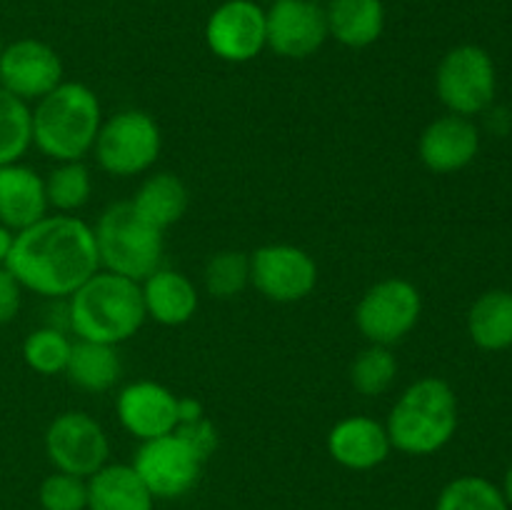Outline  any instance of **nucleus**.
<instances>
[{
  "mask_svg": "<svg viewBox=\"0 0 512 510\" xmlns=\"http://www.w3.org/2000/svg\"><path fill=\"white\" fill-rule=\"evenodd\" d=\"M103 125L100 100L88 85L60 83L33 110V143L58 163L83 160Z\"/></svg>",
  "mask_w": 512,
  "mask_h": 510,
  "instance_id": "3",
  "label": "nucleus"
},
{
  "mask_svg": "<svg viewBox=\"0 0 512 510\" xmlns=\"http://www.w3.org/2000/svg\"><path fill=\"white\" fill-rule=\"evenodd\" d=\"M503 493H505V500H508V505L512 508V465L508 468V473H505V480H503Z\"/></svg>",
  "mask_w": 512,
  "mask_h": 510,
  "instance_id": "36",
  "label": "nucleus"
},
{
  "mask_svg": "<svg viewBox=\"0 0 512 510\" xmlns=\"http://www.w3.org/2000/svg\"><path fill=\"white\" fill-rule=\"evenodd\" d=\"M33 145V110L0 88V165L18 163Z\"/></svg>",
  "mask_w": 512,
  "mask_h": 510,
  "instance_id": "25",
  "label": "nucleus"
},
{
  "mask_svg": "<svg viewBox=\"0 0 512 510\" xmlns=\"http://www.w3.org/2000/svg\"><path fill=\"white\" fill-rule=\"evenodd\" d=\"M265 3H275V0H265Z\"/></svg>",
  "mask_w": 512,
  "mask_h": 510,
  "instance_id": "39",
  "label": "nucleus"
},
{
  "mask_svg": "<svg viewBox=\"0 0 512 510\" xmlns=\"http://www.w3.org/2000/svg\"><path fill=\"white\" fill-rule=\"evenodd\" d=\"M3 48H5V45H3V35H0V53H3Z\"/></svg>",
  "mask_w": 512,
  "mask_h": 510,
  "instance_id": "37",
  "label": "nucleus"
},
{
  "mask_svg": "<svg viewBox=\"0 0 512 510\" xmlns=\"http://www.w3.org/2000/svg\"><path fill=\"white\" fill-rule=\"evenodd\" d=\"M5 268L25 290L45 298H70L100 270L95 230L75 215H45L15 233Z\"/></svg>",
  "mask_w": 512,
  "mask_h": 510,
  "instance_id": "1",
  "label": "nucleus"
},
{
  "mask_svg": "<svg viewBox=\"0 0 512 510\" xmlns=\"http://www.w3.org/2000/svg\"><path fill=\"white\" fill-rule=\"evenodd\" d=\"M390 445L388 430L383 423L365 415H353L328 433V453L338 465L348 470H373L388 460Z\"/></svg>",
  "mask_w": 512,
  "mask_h": 510,
  "instance_id": "17",
  "label": "nucleus"
},
{
  "mask_svg": "<svg viewBox=\"0 0 512 510\" xmlns=\"http://www.w3.org/2000/svg\"><path fill=\"white\" fill-rule=\"evenodd\" d=\"M268 48L288 60H303L318 53L330 38L325 5L313 0H275L265 10Z\"/></svg>",
  "mask_w": 512,
  "mask_h": 510,
  "instance_id": "13",
  "label": "nucleus"
},
{
  "mask_svg": "<svg viewBox=\"0 0 512 510\" xmlns=\"http://www.w3.org/2000/svg\"><path fill=\"white\" fill-rule=\"evenodd\" d=\"M140 290H143L145 315L168 328L188 323L198 310V290L193 280L178 270L158 268L143 280Z\"/></svg>",
  "mask_w": 512,
  "mask_h": 510,
  "instance_id": "19",
  "label": "nucleus"
},
{
  "mask_svg": "<svg viewBox=\"0 0 512 510\" xmlns=\"http://www.w3.org/2000/svg\"><path fill=\"white\" fill-rule=\"evenodd\" d=\"M468 333L478 348L498 353L512 348V293L488 290L468 313Z\"/></svg>",
  "mask_w": 512,
  "mask_h": 510,
  "instance_id": "23",
  "label": "nucleus"
},
{
  "mask_svg": "<svg viewBox=\"0 0 512 510\" xmlns=\"http://www.w3.org/2000/svg\"><path fill=\"white\" fill-rule=\"evenodd\" d=\"M313 3H320V5H325V3H328V0H313Z\"/></svg>",
  "mask_w": 512,
  "mask_h": 510,
  "instance_id": "38",
  "label": "nucleus"
},
{
  "mask_svg": "<svg viewBox=\"0 0 512 510\" xmlns=\"http://www.w3.org/2000/svg\"><path fill=\"white\" fill-rule=\"evenodd\" d=\"M38 500L43 510H88V480L55 470L40 483Z\"/></svg>",
  "mask_w": 512,
  "mask_h": 510,
  "instance_id": "31",
  "label": "nucleus"
},
{
  "mask_svg": "<svg viewBox=\"0 0 512 510\" xmlns=\"http://www.w3.org/2000/svg\"><path fill=\"white\" fill-rule=\"evenodd\" d=\"M68 318L78 340L118 345L133 338L148 315L140 283L98 270L68 298Z\"/></svg>",
  "mask_w": 512,
  "mask_h": 510,
  "instance_id": "2",
  "label": "nucleus"
},
{
  "mask_svg": "<svg viewBox=\"0 0 512 510\" xmlns=\"http://www.w3.org/2000/svg\"><path fill=\"white\" fill-rule=\"evenodd\" d=\"M73 343L58 328H38L25 338L23 358L30 370L40 375L65 373Z\"/></svg>",
  "mask_w": 512,
  "mask_h": 510,
  "instance_id": "29",
  "label": "nucleus"
},
{
  "mask_svg": "<svg viewBox=\"0 0 512 510\" xmlns=\"http://www.w3.org/2000/svg\"><path fill=\"white\" fill-rule=\"evenodd\" d=\"M423 300L418 288L405 278H388L365 290L355 308V325L370 345L400 343L418 325Z\"/></svg>",
  "mask_w": 512,
  "mask_h": 510,
  "instance_id": "8",
  "label": "nucleus"
},
{
  "mask_svg": "<svg viewBox=\"0 0 512 510\" xmlns=\"http://www.w3.org/2000/svg\"><path fill=\"white\" fill-rule=\"evenodd\" d=\"M498 73L490 53L480 45H455L435 70V93L448 113L473 118L493 105Z\"/></svg>",
  "mask_w": 512,
  "mask_h": 510,
  "instance_id": "6",
  "label": "nucleus"
},
{
  "mask_svg": "<svg viewBox=\"0 0 512 510\" xmlns=\"http://www.w3.org/2000/svg\"><path fill=\"white\" fill-rule=\"evenodd\" d=\"M250 283L273 303H298L318 283V265L298 245H263L250 255Z\"/></svg>",
  "mask_w": 512,
  "mask_h": 510,
  "instance_id": "12",
  "label": "nucleus"
},
{
  "mask_svg": "<svg viewBox=\"0 0 512 510\" xmlns=\"http://www.w3.org/2000/svg\"><path fill=\"white\" fill-rule=\"evenodd\" d=\"M390 445L405 455H433L458 430V398L443 378H420L405 388L388 415Z\"/></svg>",
  "mask_w": 512,
  "mask_h": 510,
  "instance_id": "4",
  "label": "nucleus"
},
{
  "mask_svg": "<svg viewBox=\"0 0 512 510\" xmlns=\"http://www.w3.org/2000/svg\"><path fill=\"white\" fill-rule=\"evenodd\" d=\"M98 258L108 273L143 283L160 268L163 260V230L135 213L133 203H113L103 210L95 225Z\"/></svg>",
  "mask_w": 512,
  "mask_h": 510,
  "instance_id": "5",
  "label": "nucleus"
},
{
  "mask_svg": "<svg viewBox=\"0 0 512 510\" xmlns=\"http://www.w3.org/2000/svg\"><path fill=\"white\" fill-rule=\"evenodd\" d=\"M45 453L55 470L88 480L108 465L110 443L98 420L80 410H68L45 430Z\"/></svg>",
  "mask_w": 512,
  "mask_h": 510,
  "instance_id": "10",
  "label": "nucleus"
},
{
  "mask_svg": "<svg viewBox=\"0 0 512 510\" xmlns=\"http://www.w3.org/2000/svg\"><path fill=\"white\" fill-rule=\"evenodd\" d=\"M435 510H510L500 485L483 475H460L440 490Z\"/></svg>",
  "mask_w": 512,
  "mask_h": 510,
  "instance_id": "26",
  "label": "nucleus"
},
{
  "mask_svg": "<svg viewBox=\"0 0 512 510\" xmlns=\"http://www.w3.org/2000/svg\"><path fill=\"white\" fill-rule=\"evenodd\" d=\"M205 43L225 63H248L268 48L265 8L258 0H225L205 23Z\"/></svg>",
  "mask_w": 512,
  "mask_h": 510,
  "instance_id": "11",
  "label": "nucleus"
},
{
  "mask_svg": "<svg viewBox=\"0 0 512 510\" xmlns=\"http://www.w3.org/2000/svg\"><path fill=\"white\" fill-rule=\"evenodd\" d=\"M398 375V360L385 345H370L355 358L350 368V383L365 398L383 395Z\"/></svg>",
  "mask_w": 512,
  "mask_h": 510,
  "instance_id": "28",
  "label": "nucleus"
},
{
  "mask_svg": "<svg viewBox=\"0 0 512 510\" xmlns=\"http://www.w3.org/2000/svg\"><path fill=\"white\" fill-rule=\"evenodd\" d=\"M90 193H93V180H90V170L85 168L83 160L60 163L45 178L48 208H55L58 213L68 215L80 210L90 200Z\"/></svg>",
  "mask_w": 512,
  "mask_h": 510,
  "instance_id": "27",
  "label": "nucleus"
},
{
  "mask_svg": "<svg viewBox=\"0 0 512 510\" xmlns=\"http://www.w3.org/2000/svg\"><path fill=\"white\" fill-rule=\"evenodd\" d=\"M130 465L155 500H173L183 498L198 485L205 460L173 430L145 440Z\"/></svg>",
  "mask_w": 512,
  "mask_h": 510,
  "instance_id": "9",
  "label": "nucleus"
},
{
  "mask_svg": "<svg viewBox=\"0 0 512 510\" xmlns=\"http://www.w3.org/2000/svg\"><path fill=\"white\" fill-rule=\"evenodd\" d=\"M330 38L345 48H368L385 30L383 0H328L325 3Z\"/></svg>",
  "mask_w": 512,
  "mask_h": 510,
  "instance_id": "21",
  "label": "nucleus"
},
{
  "mask_svg": "<svg viewBox=\"0 0 512 510\" xmlns=\"http://www.w3.org/2000/svg\"><path fill=\"white\" fill-rule=\"evenodd\" d=\"M188 188L175 173H155L143 180L135 198L130 200L135 213L158 230L178 223L188 210Z\"/></svg>",
  "mask_w": 512,
  "mask_h": 510,
  "instance_id": "22",
  "label": "nucleus"
},
{
  "mask_svg": "<svg viewBox=\"0 0 512 510\" xmlns=\"http://www.w3.org/2000/svg\"><path fill=\"white\" fill-rule=\"evenodd\" d=\"M250 283V255L240 250H223L205 265V290L213 298L228 300L243 293Z\"/></svg>",
  "mask_w": 512,
  "mask_h": 510,
  "instance_id": "30",
  "label": "nucleus"
},
{
  "mask_svg": "<svg viewBox=\"0 0 512 510\" xmlns=\"http://www.w3.org/2000/svg\"><path fill=\"white\" fill-rule=\"evenodd\" d=\"M13 243H15V233L0 223V265H5V260H8L10 250H13Z\"/></svg>",
  "mask_w": 512,
  "mask_h": 510,
  "instance_id": "35",
  "label": "nucleus"
},
{
  "mask_svg": "<svg viewBox=\"0 0 512 510\" xmlns=\"http://www.w3.org/2000/svg\"><path fill=\"white\" fill-rule=\"evenodd\" d=\"M175 433L195 450L203 460H208L213 455V450L218 448V430L210 423L208 418L193 420V423H180L175 428Z\"/></svg>",
  "mask_w": 512,
  "mask_h": 510,
  "instance_id": "32",
  "label": "nucleus"
},
{
  "mask_svg": "<svg viewBox=\"0 0 512 510\" xmlns=\"http://www.w3.org/2000/svg\"><path fill=\"white\" fill-rule=\"evenodd\" d=\"M163 145L158 123L143 110H123L100 125L95 138V158L105 173L133 178L155 165Z\"/></svg>",
  "mask_w": 512,
  "mask_h": 510,
  "instance_id": "7",
  "label": "nucleus"
},
{
  "mask_svg": "<svg viewBox=\"0 0 512 510\" xmlns=\"http://www.w3.org/2000/svg\"><path fill=\"white\" fill-rule=\"evenodd\" d=\"M115 413L120 425L140 443L178 428V398L165 385L153 380L125 385L115 400Z\"/></svg>",
  "mask_w": 512,
  "mask_h": 510,
  "instance_id": "15",
  "label": "nucleus"
},
{
  "mask_svg": "<svg viewBox=\"0 0 512 510\" xmlns=\"http://www.w3.org/2000/svg\"><path fill=\"white\" fill-rule=\"evenodd\" d=\"M20 300H23V285L15 280V275L5 265H0V325L15 320Z\"/></svg>",
  "mask_w": 512,
  "mask_h": 510,
  "instance_id": "33",
  "label": "nucleus"
},
{
  "mask_svg": "<svg viewBox=\"0 0 512 510\" xmlns=\"http://www.w3.org/2000/svg\"><path fill=\"white\" fill-rule=\"evenodd\" d=\"M88 510H155V498L133 465L108 463L88 478Z\"/></svg>",
  "mask_w": 512,
  "mask_h": 510,
  "instance_id": "20",
  "label": "nucleus"
},
{
  "mask_svg": "<svg viewBox=\"0 0 512 510\" xmlns=\"http://www.w3.org/2000/svg\"><path fill=\"white\" fill-rule=\"evenodd\" d=\"M65 375L75 388L88 390V393H105L120 378V358L115 353V345L75 340Z\"/></svg>",
  "mask_w": 512,
  "mask_h": 510,
  "instance_id": "24",
  "label": "nucleus"
},
{
  "mask_svg": "<svg viewBox=\"0 0 512 510\" xmlns=\"http://www.w3.org/2000/svg\"><path fill=\"white\" fill-rule=\"evenodd\" d=\"M205 418L203 405L195 398H178V425L180 423H193V420Z\"/></svg>",
  "mask_w": 512,
  "mask_h": 510,
  "instance_id": "34",
  "label": "nucleus"
},
{
  "mask_svg": "<svg viewBox=\"0 0 512 510\" xmlns=\"http://www.w3.org/2000/svg\"><path fill=\"white\" fill-rule=\"evenodd\" d=\"M480 150L478 125L463 115H443L435 118L420 133L418 153L430 173H458L468 168Z\"/></svg>",
  "mask_w": 512,
  "mask_h": 510,
  "instance_id": "16",
  "label": "nucleus"
},
{
  "mask_svg": "<svg viewBox=\"0 0 512 510\" xmlns=\"http://www.w3.org/2000/svg\"><path fill=\"white\" fill-rule=\"evenodd\" d=\"M45 213V180L28 165H0V223L13 233H20L45 218Z\"/></svg>",
  "mask_w": 512,
  "mask_h": 510,
  "instance_id": "18",
  "label": "nucleus"
},
{
  "mask_svg": "<svg viewBox=\"0 0 512 510\" xmlns=\"http://www.w3.org/2000/svg\"><path fill=\"white\" fill-rule=\"evenodd\" d=\"M63 83V60L48 43L20 38L0 53V88L20 100H40Z\"/></svg>",
  "mask_w": 512,
  "mask_h": 510,
  "instance_id": "14",
  "label": "nucleus"
}]
</instances>
